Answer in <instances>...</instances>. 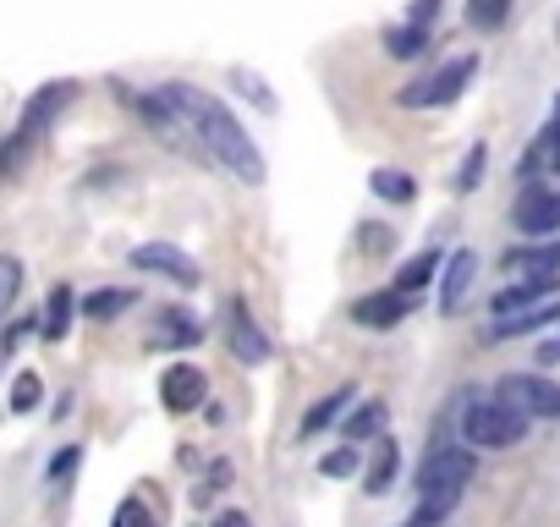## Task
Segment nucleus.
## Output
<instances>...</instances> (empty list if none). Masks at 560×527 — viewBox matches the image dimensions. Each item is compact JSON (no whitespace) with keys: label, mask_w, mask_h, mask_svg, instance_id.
I'll return each instance as SVG.
<instances>
[{"label":"nucleus","mask_w":560,"mask_h":527,"mask_svg":"<svg viewBox=\"0 0 560 527\" xmlns=\"http://www.w3.org/2000/svg\"><path fill=\"white\" fill-rule=\"evenodd\" d=\"M171 110H176V121L187 127V138L198 143V154L203 160H214V165H225L236 181H264V154L253 149V138L242 132V121L214 99V94H198V89H187V83H165V89H154Z\"/></svg>","instance_id":"obj_1"},{"label":"nucleus","mask_w":560,"mask_h":527,"mask_svg":"<svg viewBox=\"0 0 560 527\" xmlns=\"http://www.w3.org/2000/svg\"><path fill=\"white\" fill-rule=\"evenodd\" d=\"M472 472H478V461H472V450H467V445H445V450L423 456V467H418L423 505H434V511H445V516H451V505L462 500V489L472 483Z\"/></svg>","instance_id":"obj_2"},{"label":"nucleus","mask_w":560,"mask_h":527,"mask_svg":"<svg viewBox=\"0 0 560 527\" xmlns=\"http://www.w3.org/2000/svg\"><path fill=\"white\" fill-rule=\"evenodd\" d=\"M462 434L483 450H505L527 440V412H516L511 401H472L462 412Z\"/></svg>","instance_id":"obj_3"},{"label":"nucleus","mask_w":560,"mask_h":527,"mask_svg":"<svg viewBox=\"0 0 560 527\" xmlns=\"http://www.w3.org/2000/svg\"><path fill=\"white\" fill-rule=\"evenodd\" d=\"M472 72H478V61H472V56H456V61H445L440 72L407 83V89H401V105H407V110H440V105L462 99V89L472 83Z\"/></svg>","instance_id":"obj_4"},{"label":"nucleus","mask_w":560,"mask_h":527,"mask_svg":"<svg viewBox=\"0 0 560 527\" xmlns=\"http://www.w3.org/2000/svg\"><path fill=\"white\" fill-rule=\"evenodd\" d=\"M500 401H511L527 418H560V385H549L544 374H505Z\"/></svg>","instance_id":"obj_5"},{"label":"nucleus","mask_w":560,"mask_h":527,"mask_svg":"<svg viewBox=\"0 0 560 527\" xmlns=\"http://www.w3.org/2000/svg\"><path fill=\"white\" fill-rule=\"evenodd\" d=\"M132 264H138V270H149V276H171L176 286H198V281H203V270H198L182 247H171V242H143V247H132Z\"/></svg>","instance_id":"obj_6"},{"label":"nucleus","mask_w":560,"mask_h":527,"mask_svg":"<svg viewBox=\"0 0 560 527\" xmlns=\"http://www.w3.org/2000/svg\"><path fill=\"white\" fill-rule=\"evenodd\" d=\"M203 396H209V374H203L198 363H171V368H165V379H160L165 412H198Z\"/></svg>","instance_id":"obj_7"},{"label":"nucleus","mask_w":560,"mask_h":527,"mask_svg":"<svg viewBox=\"0 0 560 527\" xmlns=\"http://www.w3.org/2000/svg\"><path fill=\"white\" fill-rule=\"evenodd\" d=\"M78 99V83H45L34 99H28V110H23V121H18V132L28 138V143H39L45 132H50V121L67 110Z\"/></svg>","instance_id":"obj_8"},{"label":"nucleus","mask_w":560,"mask_h":527,"mask_svg":"<svg viewBox=\"0 0 560 527\" xmlns=\"http://www.w3.org/2000/svg\"><path fill=\"white\" fill-rule=\"evenodd\" d=\"M516 231L522 236H560V192H544V187H527L516 198Z\"/></svg>","instance_id":"obj_9"},{"label":"nucleus","mask_w":560,"mask_h":527,"mask_svg":"<svg viewBox=\"0 0 560 527\" xmlns=\"http://www.w3.org/2000/svg\"><path fill=\"white\" fill-rule=\"evenodd\" d=\"M472 281H478V253H472V247L451 253V258H445V286H440V314H462Z\"/></svg>","instance_id":"obj_10"},{"label":"nucleus","mask_w":560,"mask_h":527,"mask_svg":"<svg viewBox=\"0 0 560 527\" xmlns=\"http://www.w3.org/2000/svg\"><path fill=\"white\" fill-rule=\"evenodd\" d=\"M407 314H412L407 292H369V297L352 303V319H358L363 330H390V325H401Z\"/></svg>","instance_id":"obj_11"},{"label":"nucleus","mask_w":560,"mask_h":527,"mask_svg":"<svg viewBox=\"0 0 560 527\" xmlns=\"http://www.w3.org/2000/svg\"><path fill=\"white\" fill-rule=\"evenodd\" d=\"M225 341H231V352H236L242 363H264V358H269V336L247 319L242 303H225Z\"/></svg>","instance_id":"obj_12"},{"label":"nucleus","mask_w":560,"mask_h":527,"mask_svg":"<svg viewBox=\"0 0 560 527\" xmlns=\"http://www.w3.org/2000/svg\"><path fill=\"white\" fill-rule=\"evenodd\" d=\"M555 292H560V276H527V281H516V286H505L494 297V319L500 314H516V308H533V303H544Z\"/></svg>","instance_id":"obj_13"},{"label":"nucleus","mask_w":560,"mask_h":527,"mask_svg":"<svg viewBox=\"0 0 560 527\" xmlns=\"http://www.w3.org/2000/svg\"><path fill=\"white\" fill-rule=\"evenodd\" d=\"M511 270H527V276H560V236L544 242V247H527V253H505Z\"/></svg>","instance_id":"obj_14"},{"label":"nucleus","mask_w":560,"mask_h":527,"mask_svg":"<svg viewBox=\"0 0 560 527\" xmlns=\"http://www.w3.org/2000/svg\"><path fill=\"white\" fill-rule=\"evenodd\" d=\"M440 264H445V258H440L434 247H429V253H418V258H407V264H401V276H396V292H407V297H412V292H423V286L434 281Z\"/></svg>","instance_id":"obj_15"},{"label":"nucleus","mask_w":560,"mask_h":527,"mask_svg":"<svg viewBox=\"0 0 560 527\" xmlns=\"http://www.w3.org/2000/svg\"><path fill=\"white\" fill-rule=\"evenodd\" d=\"M132 303H138V292L105 286V292H89V297H83V314H89V319H116V314H127Z\"/></svg>","instance_id":"obj_16"},{"label":"nucleus","mask_w":560,"mask_h":527,"mask_svg":"<svg viewBox=\"0 0 560 527\" xmlns=\"http://www.w3.org/2000/svg\"><path fill=\"white\" fill-rule=\"evenodd\" d=\"M72 286H56L50 292V303H45V319H39V330H45V341H61L67 336V325H72Z\"/></svg>","instance_id":"obj_17"},{"label":"nucleus","mask_w":560,"mask_h":527,"mask_svg":"<svg viewBox=\"0 0 560 527\" xmlns=\"http://www.w3.org/2000/svg\"><path fill=\"white\" fill-rule=\"evenodd\" d=\"M396 467H401V450H396V440H385L380 450H374V461H369V494H385L390 483H396Z\"/></svg>","instance_id":"obj_18"},{"label":"nucleus","mask_w":560,"mask_h":527,"mask_svg":"<svg viewBox=\"0 0 560 527\" xmlns=\"http://www.w3.org/2000/svg\"><path fill=\"white\" fill-rule=\"evenodd\" d=\"M374 198H385V203H412L418 198V181L407 176V171H374Z\"/></svg>","instance_id":"obj_19"},{"label":"nucleus","mask_w":560,"mask_h":527,"mask_svg":"<svg viewBox=\"0 0 560 527\" xmlns=\"http://www.w3.org/2000/svg\"><path fill=\"white\" fill-rule=\"evenodd\" d=\"M352 396H358V390H330V396H325V401H319V407L303 418V434H319V429H330V423H336V418L352 407Z\"/></svg>","instance_id":"obj_20"},{"label":"nucleus","mask_w":560,"mask_h":527,"mask_svg":"<svg viewBox=\"0 0 560 527\" xmlns=\"http://www.w3.org/2000/svg\"><path fill=\"white\" fill-rule=\"evenodd\" d=\"M505 17H511V0H467V28L478 34H494Z\"/></svg>","instance_id":"obj_21"},{"label":"nucleus","mask_w":560,"mask_h":527,"mask_svg":"<svg viewBox=\"0 0 560 527\" xmlns=\"http://www.w3.org/2000/svg\"><path fill=\"white\" fill-rule=\"evenodd\" d=\"M23 297V258L12 253H0V319L12 314V303Z\"/></svg>","instance_id":"obj_22"},{"label":"nucleus","mask_w":560,"mask_h":527,"mask_svg":"<svg viewBox=\"0 0 560 527\" xmlns=\"http://www.w3.org/2000/svg\"><path fill=\"white\" fill-rule=\"evenodd\" d=\"M385 45H390V56H396V61H412V56H423V45H429V28H423V23L390 28V34H385Z\"/></svg>","instance_id":"obj_23"},{"label":"nucleus","mask_w":560,"mask_h":527,"mask_svg":"<svg viewBox=\"0 0 560 527\" xmlns=\"http://www.w3.org/2000/svg\"><path fill=\"white\" fill-rule=\"evenodd\" d=\"M380 429H385V401H363V407L347 418V429H341V434H347V440H374Z\"/></svg>","instance_id":"obj_24"},{"label":"nucleus","mask_w":560,"mask_h":527,"mask_svg":"<svg viewBox=\"0 0 560 527\" xmlns=\"http://www.w3.org/2000/svg\"><path fill=\"white\" fill-rule=\"evenodd\" d=\"M39 396H45L39 374H18V379H12V412H34V407H39Z\"/></svg>","instance_id":"obj_25"},{"label":"nucleus","mask_w":560,"mask_h":527,"mask_svg":"<svg viewBox=\"0 0 560 527\" xmlns=\"http://www.w3.org/2000/svg\"><path fill=\"white\" fill-rule=\"evenodd\" d=\"M110 527H154V511L132 494V500H121L116 505V516H110Z\"/></svg>","instance_id":"obj_26"},{"label":"nucleus","mask_w":560,"mask_h":527,"mask_svg":"<svg viewBox=\"0 0 560 527\" xmlns=\"http://www.w3.org/2000/svg\"><path fill=\"white\" fill-rule=\"evenodd\" d=\"M319 472H325V478H347V472H358V450H352V445L325 450V456H319Z\"/></svg>","instance_id":"obj_27"},{"label":"nucleus","mask_w":560,"mask_h":527,"mask_svg":"<svg viewBox=\"0 0 560 527\" xmlns=\"http://www.w3.org/2000/svg\"><path fill=\"white\" fill-rule=\"evenodd\" d=\"M483 160H489L483 149H472V154L462 160V176H456V187H462V192H472V187L483 181Z\"/></svg>","instance_id":"obj_28"},{"label":"nucleus","mask_w":560,"mask_h":527,"mask_svg":"<svg viewBox=\"0 0 560 527\" xmlns=\"http://www.w3.org/2000/svg\"><path fill=\"white\" fill-rule=\"evenodd\" d=\"M78 461H83V450H78V445H67V450H61V456L50 461V483H61V478H67V472L78 467Z\"/></svg>","instance_id":"obj_29"},{"label":"nucleus","mask_w":560,"mask_h":527,"mask_svg":"<svg viewBox=\"0 0 560 527\" xmlns=\"http://www.w3.org/2000/svg\"><path fill=\"white\" fill-rule=\"evenodd\" d=\"M236 83H242V94H247V99H258L264 110H275V99L264 94V83H258V78H247V72H236Z\"/></svg>","instance_id":"obj_30"},{"label":"nucleus","mask_w":560,"mask_h":527,"mask_svg":"<svg viewBox=\"0 0 560 527\" xmlns=\"http://www.w3.org/2000/svg\"><path fill=\"white\" fill-rule=\"evenodd\" d=\"M445 522V511H434V505H418V516L407 522V527H440Z\"/></svg>","instance_id":"obj_31"},{"label":"nucleus","mask_w":560,"mask_h":527,"mask_svg":"<svg viewBox=\"0 0 560 527\" xmlns=\"http://www.w3.org/2000/svg\"><path fill=\"white\" fill-rule=\"evenodd\" d=\"M434 17H440V0H418V7H412V23H423V28H429Z\"/></svg>","instance_id":"obj_32"},{"label":"nucleus","mask_w":560,"mask_h":527,"mask_svg":"<svg viewBox=\"0 0 560 527\" xmlns=\"http://www.w3.org/2000/svg\"><path fill=\"white\" fill-rule=\"evenodd\" d=\"M396 242V231H363V247L369 253H380V247H390Z\"/></svg>","instance_id":"obj_33"},{"label":"nucleus","mask_w":560,"mask_h":527,"mask_svg":"<svg viewBox=\"0 0 560 527\" xmlns=\"http://www.w3.org/2000/svg\"><path fill=\"white\" fill-rule=\"evenodd\" d=\"M538 363H544V368H555V363H560V336H549V341L538 347Z\"/></svg>","instance_id":"obj_34"},{"label":"nucleus","mask_w":560,"mask_h":527,"mask_svg":"<svg viewBox=\"0 0 560 527\" xmlns=\"http://www.w3.org/2000/svg\"><path fill=\"white\" fill-rule=\"evenodd\" d=\"M209 478H214L209 489H225V478H231V461H214V467H209Z\"/></svg>","instance_id":"obj_35"},{"label":"nucleus","mask_w":560,"mask_h":527,"mask_svg":"<svg viewBox=\"0 0 560 527\" xmlns=\"http://www.w3.org/2000/svg\"><path fill=\"white\" fill-rule=\"evenodd\" d=\"M214 527H247V516H242V511H225V516H220Z\"/></svg>","instance_id":"obj_36"}]
</instances>
